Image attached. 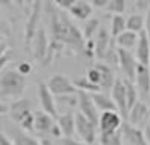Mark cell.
I'll return each instance as SVG.
<instances>
[{
	"label": "cell",
	"instance_id": "22",
	"mask_svg": "<svg viewBox=\"0 0 150 145\" xmlns=\"http://www.w3.org/2000/svg\"><path fill=\"white\" fill-rule=\"evenodd\" d=\"M57 102V110L62 115H66V113H73L76 106H79V98L78 93L76 95H60L55 97Z\"/></svg>",
	"mask_w": 150,
	"mask_h": 145
},
{
	"label": "cell",
	"instance_id": "34",
	"mask_svg": "<svg viewBox=\"0 0 150 145\" xmlns=\"http://www.w3.org/2000/svg\"><path fill=\"white\" fill-rule=\"evenodd\" d=\"M57 6H58V8H62V10H71L73 8V5H74L76 3V0H57Z\"/></svg>",
	"mask_w": 150,
	"mask_h": 145
},
{
	"label": "cell",
	"instance_id": "15",
	"mask_svg": "<svg viewBox=\"0 0 150 145\" xmlns=\"http://www.w3.org/2000/svg\"><path fill=\"white\" fill-rule=\"evenodd\" d=\"M121 135H123V144H126V145H149L142 129L134 127L127 121L121 127Z\"/></svg>",
	"mask_w": 150,
	"mask_h": 145
},
{
	"label": "cell",
	"instance_id": "41",
	"mask_svg": "<svg viewBox=\"0 0 150 145\" xmlns=\"http://www.w3.org/2000/svg\"><path fill=\"white\" fill-rule=\"evenodd\" d=\"M2 145H13V142L10 140L7 134H2Z\"/></svg>",
	"mask_w": 150,
	"mask_h": 145
},
{
	"label": "cell",
	"instance_id": "23",
	"mask_svg": "<svg viewBox=\"0 0 150 145\" xmlns=\"http://www.w3.org/2000/svg\"><path fill=\"white\" fill-rule=\"evenodd\" d=\"M92 10H94V6H92L91 2L78 0V2L73 5V8L69 10V13H71L76 19H79V21H89V19H91V15H92Z\"/></svg>",
	"mask_w": 150,
	"mask_h": 145
},
{
	"label": "cell",
	"instance_id": "6",
	"mask_svg": "<svg viewBox=\"0 0 150 145\" xmlns=\"http://www.w3.org/2000/svg\"><path fill=\"white\" fill-rule=\"evenodd\" d=\"M49 89L52 90V93L55 97H60V95H76L78 93V89H76L74 82L69 81L66 76L63 74H55L49 79L47 82Z\"/></svg>",
	"mask_w": 150,
	"mask_h": 145
},
{
	"label": "cell",
	"instance_id": "32",
	"mask_svg": "<svg viewBox=\"0 0 150 145\" xmlns=\"http://www.w3.org/2000/svg\"><path fill=\"white\" fill-rule=\"evenodd\" d=\"M86 77H87L89 81H91L92 84H95V86L100 87V71L97 69V68H91V69H87V74H86Z\"/></svg>",
	"mask_w": 150,
	"mask_h": 145
},
{
	"label": "cell",
	"instance_id": "30",
	"mask_svg": "<svg viewBox=\"0 0 150 145\" xmlns=\"http://www.w3.org/2000/svg\"><path fill=\"white\" fill-rule=\"evenodd\" d=\"M100 145H123V135L121 131L111 135H100Z\"/></svg>",
	"mask_w": 150,
	"mask_h": 145
},
{
	"label": "cell",
	"instance_id": "9",
	"mask_svg": "<svg viewBox=\"0 0 150 145\" xmlns=\"http://www.w3.org/2000/svg\"><path fill=\"white\" fill-rule=\"evenodd\" d=\"M37 95H39V102L42 106V111H45L47 115L53 116L55 119H58V110H57V102H55V95L52 93V90L49 89L45 82H39L37 87Z\"/></svg>",
	"mask_w": 150,
	"mask_h": 145
},
{
	"label": "cell",
	"instance_id": "40",
	"mask_svg": "<svg viewBox=\"0 0 150 145\" xmlns=\"http://www.w3.org/2000/svg\"><path fill=\"white\" fill-rule=\"evenodd\" d=\"M144 135H145V140H147V144L150 145V122L145 126V129H144Z\"/></svg>",
	"mask_w": 150,
	"mask_h": 145
},
{
	"label": "cell",
	"instance_id": "4",
	"mask_svg": "<svg viewBox=\"0 0 150 145\" xmlns=\"http://www.w3.org/2000/svg\"><path fill=\"white\" fill-rule=\"evenodd\" d=\"M97 132H98V126L94 124L92 121H89L84 115L76 113V134L81 137V140L86 145H92L97 140Z\"/></svg>",
	"mask_w": 150,
	"mask_h": 145
},
{
	"label": "cell",
	"instance_id": "11",
	"mask_svg": "<svg viewBox=\"0 0 150 145\" xmlns=\"http://www.w3.org/2000/svg\"><path fill=\"white\" fill-rule=\"evenodd\" d=\"M42 5H44L42 2H33V11H31L29 19H28V24H26V39H24V44H26L28 50H31L33 42H34V37H36L37 31L40 29L39 26H37V21H39V13H40Z\"/></svg>",
	"mask_w": 150,
	"mask_h": 145
},
{
	"label": "cell",
	"instance_id": "26",
	"mask_svg": "<svg viewBox=\"0 0 150 145\" xmlns=\"http://www.w3.org/2000/svg\"><path fill=\"white\" fill-rule=\"evenodd\" d=\"M144 29H145V18L142 15H139V13L129 15V18H127V31L140 34Z\"/></svg>",
	"mask_w": 150,
	"mask_h": 145
},
{
	"label": "cell",
	"instance_id": "25",
	"mask_svg": "<svg viewBox=\"0 0 150 145\" xmlns=\"http://www.w3.org/2000/svg\"><path fill=\"white\" fill-rule=\"evenodd\" d=\"M127 31V18H124L123 15H115L111 18V28H110V34L111 37L116 40L121 34Z\"/></svg>",
	"mask_w": 150,
	"mask_h": 145
},
{
	"label": "cell",
	"instance_id": "29",
	"mask_svg": "<svg viewBox=\"0 0 150 145\" xmlns=\"http://www.w3.org/2000/svg\"><path fill=\"white\" fill-rule=\"evenodd\" d=\"M74 86L78 90H84V92H89V93H97V92H102V89L95 84H92L87 77H79V79L74 81Z\"/></svg>",
	"mask_w": 150,
	"mask_h": 145
},
{
	"label": "cell",
	"instance_id": "38",
	"mask_svg": "<svg viewBox=\"0 0 150 145\" xmlns=\"http://www.w3.org/2000/svg\"><path fill=\"white\" fill-rule=\"evenodd\" d=\"M144 31L147 32V35H149V39H150V10L145 15V29H144Z\"/></svg>",
	"mask_w": 150,
	"mask_h": 145
},
{
	"label": "cell",
	"instance_id": "37",
	"mask_svg": "<svg viewBox=\"0 0 150 145\" xmlns=\"http://www.w3.org/2000/svg\"><path fill=\"white\" fill-rule=\"evenodd\" d=\"M58 145H86L84 142H78L74 139H62L58 142Z\"/></svg>",
	"mask_w": 150,
	"mask_h": 145
},
{
	"label": "cell",
	"instance_id": "28",
	"mask_svg": "<svg viewBox=\"0 0 150 145\" xmlns=\"http://www.w3.org/2000/svg\"><path fill=\"white\" fill-rule=\"evenodd\" d=\"M124 81H126V89H127V108H129V111H131V110L140 102L139 100V90H137V87L134 82H131V81H127V79H124Z\"/></svg>",
	"mask_w": 150,
	"mask_h": 145
},
{
	"label": "cell",
	"instance_id": "10",
	"mask_svg": "<svg viewBox=\"0 0 150 145\" xmlns=\"http://www.w3.org/2000/svg\"><path fill=\"white\" fill-rule=\"evenodd\" d=\"M78 98H79V113L84 115L89 121L98 126L100 115H98V110L95 106L94 100H92V95L89 92H84V90H78Z\"/></svg>",
	"mask_w": 150,
	"mask_h": 145
},
{
	"label": "cell",
	"instance_id": "31",
	"mask_svg": "<svg viewBox=\"0 0 150 145\" xmlns=\"http://www.w3.org/2000/svg\"><path fill=\"white\" fill-rule=\"evenodd\" d=\"M124 10H126V2H124V0H110V2H108L107 11L113 13V16L115 15H123Z\"/></svg>",
	"mask_w": 150,
	"mask_h": 145
},
{
	"label": "cell",
	"instance_id": "17",
	"mask_svg": "<svg viewBox=\"0 0 150 145\" xmlns=\"http://www.w3.org/2000/svg\"><path fill=\"white\" fill-rule=\"evenodd\" d=\"M95 68L100 71V89H102V92L111 93L113 86H115V82H116L113 68H110L105 63H95Z\"/></svg>",
	"mask_w": 150,
	"mask_h": 145
},
{
	"label": "cell",
	"instance_id": "3",
	"mask_svg": "<svg viewBox=\"0 0 150 145\" xmlns=\"http://www.w3.org/2000/svg\"><path fill=\"white\" fill-rule=\"evenodd\" d=\"M10 118L15 121L20 129L24 132L34 131V113L31 111V103L28 98H20L11 102L10 105Z\"/></svg>",
	"mask_w": 150,
	"mask_h": 145
},
{
	"label": "cell",
	"instance_id": "12",
	"mask_svg": "<svg viewBox=\"0 0 150 145\" xmlns=\"http://www.w3.org/2000/svg\"><path fill=\"white\" fill-rule=\"evenodd\" d=\"M149 116H150L149 105H147L145 102H142V100H140V102L129 111L127 122H129L131 126H134V127H137V129H140V127L145 129V126L149 124V122H147V121H149Z\"/></svg>",
	"mask_w": 150,
	"mask_h": 145
},
{
	"label": "cell",
	"instance_id": "2",
	"mask_svg": "<svg viewBox=\"0 0 150 145\" xmlns=\"http://www.w3.org/2000/svg\"><path fill=\"white\" fill-rule=\"evenodd\" d=\"M26 90V76L18 73V69H5L0 76V97L2 102L7 98H23Z\"/></svg>",
	"mask_w": 150,
	"mask_h": 145
},
{
	"label": "cell",
	"instance_id": "13",
	"mask_svg": "<svg viewBox=\"0 0 150 145\" xmlns=\"http://www.w3.org/2000/svg\"><path fill=\"white\" fill-rule=\"evenodd\" d=\"M94 42H95V48H94L95 57H97L98 60H103V58L107 57L108 50L111 48V45H113L116 40L111 37V34L105 28H100V31L97 32Z\"/></svg>",
	"mask_w": 150,
	"mask_h": 145
},
{
	"label": "cell",
	"instance_id": "21",
	"mask_svg": "<svg viewBox=\"0 0 150 145\" xmlns=\"http://www.w3.org/2000/svg\"><path fill=\"white\" fill-rule=\"evenodd\" d=\"M92 100H94L95 106H97L98 111L105 113V111H118L116 108V103L115 100L111 98L110 93H105V92H97V93H91Z\"/></svg>",
	"mask_w": 150,
	"mask_h": 145
},
{
	"label": "cell",
	"instance_id": "33",
	"mask_svg": "<svg viewBox=\"0 0 150 145\" xmlns=\"http://www.w3.org/2000/svg\"><path fill=\"white\" fill-rule=\"evenodd\" d=\"M16 69H18V73H21L23 76H28V74L33 71V64H31L29 61H21V63L18 64Z\"/></svg>",
	"mask_w": 150,
	"mask_h": 145
},
{
	"label": "cell",
	"instance_id": "35",
	"mask_svg": "<svg viewBox=\"0 0 150 145\" xmlns=\"http://www.w3.org/2000/svg\"><path fill=\"white\" fill-rule=\"evenodd\" d=\"M134 5L137 6V10L145 11V13L150 10V2H149V0H137V2H134Z\"/></svg>",
	"mask_w": 150,
	"mask_h": 145
},
{
	"label": "cell",
	"instance_id": "16",
	"mask_svg": "<svg viewBox=\"0 0 150 145\" xmlns=\"http://www.w3.org/2000/svg\"><path fill=\"white\" fill-rule=\"evenodd\" d=\"M134 84H136L137 90H139V95L142 98H150V68L149 66L139 64Z\"/></svg>",
	"mask_w": 150,
	"mask_h": 145
},
{
	"label": "cell",
	"instance_id": "27",
	"mask_svg": "<svg viewBox=\"0 0 150 145\" xmlns=\"http://www.w3.org/2000/svg\"><path fill=\"white\" fill-rule=\"evenodd\" d=\"M98 31H100V21H98L97 18H91L89 21H86V26H84V29H82V34H84L86 42L92 40V37L97 35Z\"/></svg>",
	"mask_w": 150,
	"mask_h": 145
},
{
	"label": "cell",
	"instance_id": "1",
	"mask_svg": "<svg viewBox=\"0 0 150 145\" xmlns=\"http://www.w3.org/2000/svg\"><path fill=\"white\" fill-rule=\"evenodd\" d=\"M47 6L45 11L49 16V24H50V32H52V42L65 50L71 48L74 53H86V39L84 34L78 29V26L63 13L62 8L57 6L55 2H47L44 3Z\"/></svg>",
	"mask_w": 150,
	"mask_h": 145
},
{
	"label": "cell",
	"instance_id": "36",
	"mask_svg": "<svg viewBox=\"0 0 150 145\" xmlns=\"http://www.w3.org/2000/svg\"><path fill=\"white\" fill-rule=\"evenodd\" d=\"M108 2H110V0H92L91 3H92L94 8H105V10H107Z\"/></svg>",
	"mask_w": 150,
	"mask_h": 145
},
{
	"label": "cell",
	"instance_id": "20",
	"mask_svg": "<svg viewBox=\"0 0 150 145\" xmlns=\"http://www.w3.org/2000/svg\"><path fill=\"white\" fill-rule=\"evenodd\" d=\"M60 126V131L63 134V139H71L76 134V115L74 113H66V115H60L57 119Z\"/></svg>",
	"mask_w": 150,
	"mask_h": 145
},
{
	"label": "cell",
	"instance_id": "24",
	"mask_svg": "<svg viewBox=\"0 0 150 145\" xmlns=\"http://www.w3.org/2000/svg\"><path fill=\"white\" fill-rule=\"evenodd\" d=\"M116 44H118V48H123V50H129L131 52L132 48L137 47V44H139V34L126 31L124 34H121L120 37L116 39Z\"/></svg>",
	"mask_w": 150,
	"mask_h": 145
},
{
	"label": "cell",
	"instance_id": "18",
	"mask_svg": "<svg viewBox=\"0 0 150 145\" xmlns=\"http://www.w3.org/2000/svg\"><path fill=\"white\" fill-rule=\"evenodd\" d=\"M136 58L140 64H150V39L145 31L139 34V44L136 47Z\"/></svg>",
	"mask_w": 150,
	"mask_h": 145
},
{
	"label": "cell",
	"instance_id": "8",
	"mask_svg": "<svg viewBox=\"0 0 150 145\" xmlns=\"http://www.w3.org/2000/svg\"><path fill=\"white\" fill-rule=\"evenodd\" d=\"M118 55H120V69L124 74L127 81L134 82L136 81V74H137V68H139V61L137 58L131 53L129 50H123V48H118Z\"/></svg>",
	"mask_w": 150,
	"mask_h": 145
},
{
	"label": "cell",
	"instance_id": "42",
	"mask_svg": "<svg viewBox=\"0 0 150 145\" xmlns=\"http://www.w3.org/2000/svg\"><path fill=\"white\" fill-rule=\"evenodd\" d=\"M149 68H150V64H149Z\"/></svg>",
	"mask_w": 150,
	"mask_h": 145
},
{
	"label": "cell",
	"instance_id": "5",
	"mask_svg": "<svg viewBox=\"0 0 150 145\" xmlns=\"http://www.w3.org/2000/svg\"><path fill=\"white\" fill-rule=\"evenodd\" d=\"M123 116L118 111H105L98 119V132L100 135H111L121 131L123 127Z\"/></svg>",
	"mask_w": 150,
	"mask_h": 145
},
{
	"label": "cell",
	"instance_id": "14",
	"mask_svg": "<svg viewBox=\"0 0 150 145\" xmlns=\"http://www.w3.org/2000/svg\"><path fill=\"white\" fill-rule=\"evenodd\" d=\"M49 48H50V44H49V39H47V34H45V29L40 28L37 31L36 37H34V42H33V47H31V52H33L34 58L40 61L44 64L47 55H49Z\"/></svg>",
	"mask_w": 150,
	"mask_h": 145
},
{
	"label": "cell",
	"instance_id": "19",
	"mask_svg": "<svg viewBox=\"0 0 150 145\" xmlns=\"http://www.w3.org/2000/svg\"><path fill=\"white\" fill-rule=\"evenodd\" d=\"M8 137L13 142V145H40V140L31 137L28 132L20 127H8Z\"/></svg>",
	"mask_w": 150,
	"mask_h": 145
},
{
	"label": "cell",
	"instance_id": "7",
	"mask_svg": "<svg viewBox=\"0 0 150 145\" xmlns=\"http://www.w3.org/2000/svg\"><path fill=\"white\" fill-rule=\"evenodd\" d=\"M111 98L116 103L118 113L123 116L124 119H127L129 116V108H127V89H126V81L121 79V77H116V82L113 86V90H111Z\"/></svg>",
	"mask_w": 150,
	"mask_h": 145
},
{
	"label": "cell",
	"instance_id": "39",
	"mask_svg": "<svg viewBox=\"0 0 150 145\" xmlns=\"http://www.w3.org/2000/svg\"><path fill=\"white\" fill-rule=\"evenodd\" d=\"M40 145H58V144H55V142L49 137H42L40 139Z\"/></svg>",
	"mask_w": 150,
	"mask_h": 145
}]
</instances>
